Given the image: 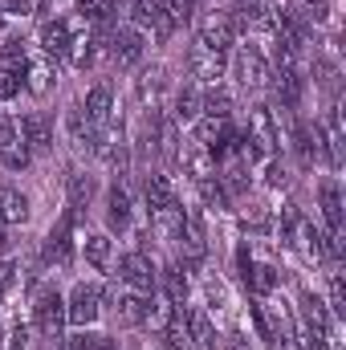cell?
<instances>
[{"label":"cell","mask_w":346,"mask_h":350,"mask_svg":"<svg viewBox=\"0 0 346 350\" xmlns=\"http://www.w3.org/2000/svg\"><path fill=\"white\" fill-rule=\"evenodd\" d=\"M196 41L200 45H208L212 53H232V45L241 41V33H237V16L228 12V8H204L200 16H196Z\"/></svg>","instance_id":"6"},{"label":"cell","mask_w":346,"mask_h":350,"mask_svg":"<svg viewBox=\"0 0 346 350\" xmlns=\"http://www.w3.org/2000/svg\"><path fill=\"white\" fill-rule=\"evenodd\" d=\"M29 220H33V196L21 191L16 183H4V187H0V224L25 228Z\"/></svg>","instance_id":"25"},{"label":"cell","mask_w":346,"mask_h":350,"mask_svg":"<svg viewBox=\"0 0 346 350\" xmlns=\"http://www.w3.org/2000/svg\"><path fill=\"white\" fill-rule=\"evenodd\" d=\"M175 172L183 175L187 183H200V179H212V175H216V159L208 155V147H196V143L183 139V151H179Z\"/></svg>","instance_id":"26"},{"label":"cell","mask_w":346,"mask_h":350,"mask_svg":"<svg viewBox=\"0 0 346 350\" xmlns=\"http://www.w3.org/2000/svg\"><path fill=\"white\" fill-rule=\"evenodd\" d=\"M155 289L172 301V306H183V301H191V293H196V285H191V269L183 261H163L159 265V281H155Z\"/></svg>","instance_id":"21"},{"label":"cell","mask_w":346,"mask_h":350,"mask_svg":"<svg viewBox=\"0 0 346 350\" xmlns=\"http://www.w3.org/2000/svg\"><path fill=\"white\" fill-rule=\"evenodd\" d=\"M204 114H208V118H232V114H237V94H232L228 82L204 86Z\"/></svg>","instance_id":"31"},{"label":"cell","mask_w":346,"mask_h":350,"mask_svg":"<svg viewBox=\"0 0 346 350\" xmlns=\"http://www.w3.org/2000/svg\"><path fill=\"white\" fill-rule=\"evenodd\" d=\"M0 322H4V306H0Z\"/></svg>","instance_id":"42"},{"label":"cell","mask_w":346,"mask_h":350,"mask_svg":"<svg viewBox=\"0 0 346 350\" xmlns=\"http://www.w3.org/2000/svg\"><path fill=\"white\" fill-rule=\"evenodd\" d=\"M183 74H187V82H196V86H216V82H224V74H228V57H224V53H212V49L200 45V41H191L187 53H183Z\"/></svg>","instance_id":"10"},{"label":"cell","mask_w":346,"mask_h":350,"mask_svg":"<svg viewBox=\"0 0 346 350\" xmlns=\"http://www.w3.org/2000/svg\"><path fill=\"white\" fill-rule=\"evenodd\" d=\"M74 261H78V216H74V208H62V216L49 224V232L41 241V269L66 273Z\"/></svg>","instance_id":"4"},{"label":"cell","mask_w":346,"mask_h":350,"mask_svg":"<svg viewBox=\"0 0 346 350\" xmlns=\"http://www.w3.org/2000/svg\"><path fill=\"white\" fill-rule=\"evenodd\" d=\"M16 131H21L25 147L33 151V159L53 151V139H57V122H53V114H49V110H21V114H16Z\"/></svg>","instance_id":"12"},{"label":"cell","mask_w":346,"mask_h":350,"mask_svg":"<svg viewBox=\"0 0 346 350\" xmlns=\"http://www.w3.org/2000/svg\"><path fill=\"white\" fill-rule=\"evenodd\" d=\"M21 94H25V74H8V70H0V106L16 102Z\"/></svg>","instance_id":"38"},{"label":"cell","mask_w":346,"mask_h":350,"mask_svg":"<svg viewBox=\"0 0 346 350\" xmlns=\"http://www.w3.org/2000/svg\"><path fill=\"white\" fill-rule=\"evenodd\" d=\"M172 318H175V306L168 301V297H163V293H159V289H155V293L147 297V314H143V330H151V338H155V334H159V330H163V326H168Z\"/></svg>","instance_id":"33"},{"label":"cell","mask_w":346,"mask_h":350,"mask_svg":"<svg viewBox=\"0 0 346 350\" xmlns=\"http://www.w3.org/2000/svg\"><path fill=\"white\" fill-rule=\"evenodd\" d=\"M183 224H187V200H183V196L172 200V204H163V208H155V212H147V232H151L155 241L175 245L179 232H183Z\"/></svg>","instance_id":"17"},{"label":"cell","mask_w":346,"mask_h":350,"mask_svg":"<svg viewBox=\"0 0 346 350\" xmlns=\"http://www.w3.org/2000/svg\"><path fill=\"white\" fill-rule=\"evenodd\" d=\"M82 25H86V21H78V16H45V21L37 25V33H33L37 53H41V57H53V62H66V49H70L74 33H78Z\"/></svg>","instance_id":"9"},{"label":"cell","mask_w":346,"mask_h":350,"mask_svg":"<svg viewBox=\"0 0 346 350\" xmlns=\"http://www.w3.org/2000/svg\"><path fill=\"white\" fill-rule=\"evenodd\" d=\"M57 131L66 135V143H70L78 155H94V135H98V126L86 118V110H82L78 102H74V106H66V114H62Z\"/></svg>","instance_id":"20"},{"label":"cell","mask_w":346,"mask_h":350,"mask_svg":"<svg viewBox=\"0 0 346 350\" xmlns=\"http://www.w3.org/2000/svg\"><path fill=\"white\" fill-rule=\"evenodd\" d=\"M33 12H37V0H0V16H4V21L33 16Z\"/></svg>","instance_id":"40"},{"label":"cell","mask_w":346,"mask_h":350,"mask_svg":"<svg viewBox=\"0 0 346 350\" xmlns=\"http://www.w3.org/2000/svg\"><path fill=\"white\" fill-rule=\"evenodd\" d=\"M257 172L265 175V187H273V191H285V187H289V163H285L281 155H269Z\"/></svg>","instance_id":"37"},{"label":"cell","mask_w":346,"mask_h":350,"mask_svg":"<svg viewBox=\"0 0 346 350\" xmlns=\"http://www.w3.org/2000/svg\"><path fill=\"white\" fill-rule=\"evenodd\" d=\"M147 297H151V293H135V289H122V285H114V297H110L106 314L114 318V326H122V330H135V326H143Z\"/></svg>","instance_id":"19"},{"label":"cell","mask_w":346,"mask_h":350,"mask_svg":"<svg viewBox=\"0 0 346 350\" xmlns=\"http://www.w3.org/2000/svg\"><path fill=\"white\" fill-rule=\"evenodd\" d=\"M114 285L122 289H135V293H155V281H159V261L143 249H127V253H114V265L106 273Z\"/></svg>","instance_id":"5"},{"label":"cell","mask_w":346,"mask_h":350,"mask_svg":"<svg viewBox=\"0 0 346 350\" xmlns=\"http://www.w3.org/2000/svg\"><path fill=\"white\" fill-rule=\"evenodd\" d=\"M16 277H21V265H16V257H0V301L12 293Z\"/></svg>","instance_id":"39"},{"label":"cell","mask_w":346,"mask_h":350,"mask_svg":"<svg viewBox=\"0 0 346 350\" xmlns=\"http://www.w3.org/2000/svg\"><path fill=\"white\" fill-rule=\"evenodd\" d=\"M179 310V318H183V326H187V347L191 350H220V326H216V318L200 306V301H183V306H175Z\"/></svg>","instance_id":"11"},{"label":"cell","mask_w":346,"mask_h":350,"mask_svg":"<svg viewBox=\"0 0 346 350\" xmlns=\"http://www.w3.org/2000/svg\"><path fill=\"white\" fill-rule=\"evenodd\" d=\"M62 350H118V338L114 334H106V330H98V326H90V330H74V334H66Z\"/></svg>","instance_id":"30"},{"label":"cell","mask_w":346,"mask_h":350,"mask_svg":"<svg viewBox=\"0 0 346 350\" xmlns=\"http://www.w3.org/2000/svg\"><path fill=\"white\" fill-rule=\"evenodd\" d=\"M29 330L45 342H62L66 338V289H57L53 281L33 285L29 293Z\"/></svg>","instance_id":"2"},{"label":"cell","mask_w":346,"mask_h":350,"mask_svg":"<svg viewBox=\"0 0 346 350\" xmlns=\"http://www.w3.org/2000/svg\"><path fill=\"white\" fill-rule=\"evenodd\" d=\"M155 350H191L187 347V326H183V318H179V310H175V318L155 334Z\"/></svg>","instance_id":"35"},{"label":"cell","mask_w":346,"mask_h":350,"mask_svg":"<svg viewBox=\"0 0 346 350\" xmlns=\"http://www.w3.org/2000/svg\"><path fill=\"white\" fill-rule=\"evenodd\" d=\"M241 131H245L249 139H257L269 155H281V122H277V106H269V102H253V106H249V118H245Z\"/></svg>","instance_id":"15"},{"label":"cell","mask_w":346,"mask_h":350,"mask_svg":"<svg viewBox=\"0 0 346 350\" xmlns=\"http://www.w3.org/2000/svg\"><path fill=\"white\" fill-rule=\"evenodd\" d=\"M293 8L310 29H322L334 21V0H293Z\"/></svg>","instance_id":"34"},{"label":"cell","mask_w":346,"mask_h":350,"mask_svg":"<svg viewBox=\"0 0 346 350\" xmlns=\"http://www.w3.org/2000/svg\"><path fill=\"white\" fill-rule=\"evenodd\" d=\"M196 187V208H204V212H216V216H228V212H237V204H232V196L224 191V183L212 175V179H200V183H191Z\"/></svg>","instance_id":"28"},{"label":"cell","mask_w":346,"mask_h":350,"mask_svg":"<svg viewBox=\"0 0 346 350\" xmlns=\"http://www.w3.org/2000/svg\"><path fill=\"white\" fill-rule=\"evenodd\" d=\"M57 66L62 62H53V57H41V53H33L29 57V66H25V94L29 98H49L53 86H57Z\"/></svg>","instance_id":"24"},{"label":"cell","mask_w":346,"mask_h":350,"mask_svg":"<svg viewBox=\"0 0 346 350\" xmlns=\"http://www.w3.org/2000/svg\"><path fill=\"white\" fill-rule=\"evenodd\" d=\"M179 196H183V191H179V179H175L172 172H163V167H147V172H143V183H139L143 212H155V208L172 204Z\"/></svg>","instance_id":"16"},{"label":"cell","mask_w":346,"mask_h":350,"mask_svg":"<svg viewBox=\"0 0 346 350\" xmlns=\"http://www.w3.org/2000/svg\"><path fill=\"white\" fill-rule=\"evenodd\" d=\"M135 191L122 183V179H114V183H106V191H102V220H106V232L110 237H127V232H135L139 224H135Z\"/></svg>","instance_id":"8"},{"label":"cell","mask_w":346,"mask_h":350,"mask_svg":"<svg viewBox=\"0 0 346 350\" xmlns=\"http://www.w3.org/2000/svg\"><path fill=\"white\" fill-rule=\"evenodd\" d=\"M245 289H249V297H269V293H281V289H285V269H281L277 261L253 257V265H249V277H245Z\"/></svg>","instance_id":"23"},{"label":"cell","mask_w":346,"mask_h":350,"mask_svg":"<svg viewBox=\"0 0 346 350\" xmlns=\"http://www.w3.org/2000/svg\"><path fill=\"white\" fill-rule=\"evenodd\" d=\"M0 167H4V172H25V167H33V151L25 147V139H12V143L0 147Z\"/></svg>","instance_id":"36"},{"label":"cell","mask_w":346,"mask_h":350,"mask_svg":"<svg viewBox=\"0 0 346 350\" xmlns=\"http://www.w3.org/2000/svg\"><path fill=\"white\" fill-rule=\"evenodd\" d=\"M147 49H151L147 33L135 29L131 21H118V25L106 33V53H110V62H114L118 70H139L143 57H147Z\"/></svg>","instance_id":"7"},{"label":"cell","mask_w":346,"mask_h":350,"mask_svg":"<svg viewBox=\"0 0 346 350\" xmlns=\"http://www.w3.org/2000/svg\"><path fill=\"white\" fill-rule=\"evenodd\" d=\"M94 200H98V179L82 167H74L66 175V208H74V216H82Z\"/></svg>","instance_id":"27"},{"label":"cell","mask_w":346,"mask_h":350,"mask_svg":"<svg viewBox=\"0 0 346 350\" xmlns=\"http://www.w3.org/2000/svg\"><path fill=\"white\" fill-rule=\"evenodd\" d=\"M78 106L86 110V118L94 122V126L110 122V118L118 114V94H114V82H110V78H98V82L82 94V102H78Z\"/></svg>","instance_id":"22"},{"label":"cell","mask_w":346,"mask_h":350,"mask_svg":"<svg viewBox=\"0 0 346 350\" xmlns=\"http://www.w3.org/2000/svg\"><path fill=\"white\" fill-rule=\"evenodd\" d=\"M200 293H204L200 306H204L208 314H220V310L232 306V289H228V281L216 277V273H204V277H200Z\"/></svg>","instance_id":"29"},{"label":"cell","mask_w":346,"mask_h":350,"mask_svg":"<svg viewBox=\"0 0 346 350\" xmlns=\"http://www.w3.org/2000/svg\"><path fill=\"white\" fill-rule=\"evenodd\" d=\"M114 297V285H106L102 277H78L66 289V326L70 330H90L106 318V306Z\"/></svg>","instance_id":"1"},{"label":"cell","mask_w":346,"mask_h":350,"mask_svg":"<svg viewBox=\"0 0 346 350\" xmlns=\"http://www.w3.org/2000/svg\"><path fill=\"white\" fill-rule=\"evenodd\" d=\"M29 334H33V330H29L25 322H16V326L4 334V350H29Z\"/></svg>","instance_id":"41"},{"label":"cell","mask_w":346,"mask_h":350,"mask_svg":"<svg viewBox=\"0 0 346 350\" xmlns=\"http://www.w3.org/2000/svg\"><path fill=\"white\" fill-rule=\"evenodd\" d=\"M168 118L175 126H191L200 114H204V86L196 82H183V86H172V98H168Z\"/></svg>","instance_id":"18"},{"label":"cell","mask_w":346,"mask_h":350,"mask_svg":"<svg viewBox=\"0 0 346 350\" xmlns=\"http://www.w3.org/2000/svg\"><path fill=\"white\" fill-rule=\"evenodd\" d=\"M224 78H232L237 90H249V94H265L269 82H273V66H269V57H265V49H261V41H237L232 45V53H228V74Z\"/></svg>","instance_id":"3"},{"label":"cell","mask_w":346,"mask_h":350,"mask_svg":"<svg viewBox=\"0 0 346 350\" xmlns=\"http://www.w3.org/2000/svg\"><path fill=\"white\" fill-rule=\"evenodd\" d=\"M168 90H172V82H168V70L163 66H151V70L139 74V102L143 106H159V98Z\"/></svg>","instance_id":"32"},{"label":"cell","mask_w":346,"mask_h":350,"mask_svg":"<svg viewBox=\"0 0 346 350\" xmlns=\"http://www.w3.org/2000/svg\"><path fill=\"white\" fill-rule=\"evenodd\" d=\"M314 208H318V220H322V228L326 232H334V228H343L346 224V196H343V179L338 175H322L318 179V187H314Z\"/></svg>","instance_id":"13"},{"label":"cell","mask_w":346,"mask_h":350,"mask_svg":"<svg viewBox=\"0 0 346 350\" xmlns=\"http://www.w3.org/2000/svg\"><path fill=\"white\" fill-rule=\"evenodd\" d=\"M114 253H118V245H114V237L106 232V228H90V232H78V257L86 261V269L94 277H106L110 273V265H114Z\"/></svg>","instance_id":"14"}]
</instances>
